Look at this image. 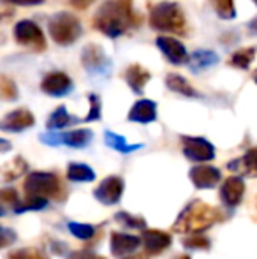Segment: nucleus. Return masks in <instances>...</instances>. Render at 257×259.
<instances>
[{
	"label": "nucleus",
	"mask_w": 257,
	"mask_h": 259,
	"mask_svg": "<svg viewBox=\"0 0 257 259\" xmlns=\"http://www.w3.org/2000/svg\"><path fill=\"white\" fill-rule=\"evenodd\" d=\"M143 18L137 16L130 7V0H108L99 7L93 16V28L111 39L127 34L130 28L137 27Z\"/></svg>",
	"instance_id": "nucleus-1"
},
{
	"label": "nucleus",
	"mask_w": 257,
	"mask_h": 259,
	"mask_svg": "<svg viewBox=\"0 0 257 259\" xmlns=\"http://www.w3.org/2000/svg\"><path fill=\"white\" fill-rule=\"evenodd\" d=\"M219 221H220V211L217 208L206 205V203L197 199V201H192L190 205H187L185 210L180 213L178 221L175 222L173 229L176 233L199 235V233L212 228Z\"/></svg>",
	"instance_id": "nucleus-2"
},
{
	"label": "nucleus",
	"mask_w": 257,
	"mask_h": 259,
	"mask_svg": "<svg viewBox=\"0 0 257 259\" xmlns=\"http://www.w3.org/2000/svg\"><path fill=\"white\" fill-rule=\"evenodd\" d=\"M150 27L159 32L185 34L187 30L185 13L175 2H159L150 11Z\"/></svg>",
	"instance_id": "nucleus-3"
},
{
	"label": "nucleus",
	"mask_w": 257,
	"mask_h": 259,
	"mask_svg": "<svg viewBox=\"0 0 257 259\" xmlns=\"http://www.w3.org/2000/svg\"><path fill=\"white\" fill-rule=\"evenodd\" d=\"M48 30L52 39L60 46H71L81 37L83 28L79 20L71 13H57L49 18L48 21Z\"/></svg>",
	"instance_id": "nucleus-4"
},
{
	"label": "nucleus",
	"mask_w": 257,
	"mask_h": 259,
	"mask_svg": "<svg viewBox=\"0 0 257 259\" xmlns=\"http://www.w3.org/2000/svg\"><path fill=\"white\" fill-rule=\"evenodd\" d=\"M60 189H62L60 178L55 173H48V171H34L25 180L27 198H57L60 194Z\"/></svg>",
	"instance_id": "nucleus-5"
},
{
	"label": "nucleus",
	"mask_w": 257,
	"mask_h": 259,
	"mask_svg": "<svg viewBox=\"0 0 257 259\" xmlns=\"http://www.w3.org/2000/svg\"><path fill=\"white\" fill-rule=\"evenodd\" d=\"M14 39L20 46L34 53H41L46 50L44 34H42L41 27L32 20H21L14 25Z\"/></svg>",
	"instance_id": "nucleus-6"
},
{
	"label": "nucleus",
	"mask_w": 257,
	"mask_h": 259,
	"mask_svg": "<svg viewBox=\"0 0 257 259\" xmlns=\"http://www.w3.org/2000/svg\"><path fill=\"white\" fill-rule=\"evenodd\" d=\"M93 140V133L90 129H76L69 133H55L49 131L46 134H41V141L49 147H59V145H67L72 148L88 147Z\"/></svg>",
	"instance_id": "nucleus-7"
},
{
	"label": "nucleus",
	"mask_w": 257,
	"mask_h": 259,
	"mask_svg": "<svg viewBox=\"0 0 257 259\" xmlns=\"http://www.w3.org/2000/svg\"><path fill=\"white\" fill-rule=\"evenodd\" d=\"M81 64L92 76H106L111 69V60L99 45H86L83 48Z\"/></svg>",
	"instance_id": "nucleus-8"
},
{
	"label": "nucleus",
	"mask_w": 257,
	"mask_h": 259,
	"mask_svg": "<svg viewBox=\"0 0 257 259\" xmlns=\"http://www.w3.org/2000/svg\"><path fill=\"white\" fill-rule=\"evenodd\" d=\"M182 150L183 155L194 162H208L215 157V148L204 138L182 136Z\"/></svg>",
	"instance_id": "nucleus-9"
},
{
	"label": "nucleus",
	"mask_w": 257,
	"mask_h": 259,
	"mask_svg": "<svg viewBox=\"0 0 257 259\" xmlns=\"http://www.w3.org/2000/svg\"><path fill=\"white\" fill-rule=\"evenodd\" d=\"M124 194V180L120 177H108L99 184V187L93 191V196L102 205H115L120 201Z\"/></svg>",
	"instance_id": "nucleus-10"
},
{
	"label": "nucleus",
	"mask_w": 257,
	"mask_h": 259,
	"mask_svg": "<svg viewBox=\"0 0 257 259\" xmlns=\"http://www.w3.org/2000/svg\"><path fill=\"white\" fill-rule=\"evenodd\" d=\"M41 90L52 97H64L72 90V79L60 71L48 72L41 81Z\"/></svg>",
	"instance_id": "nucleus-11"
},
{
	"label": "nucleus",
	"mask_w": 257,
	"mask_h": 259,
	"mask_svg": "<svg viewBox=\"0 0 257 259\" xmlns=\"http://www.w3.org/2000/svg\"><path fill=\"white\" fill-rule=\"evenodd\" d=\"M157 48L161 50V52L164 53V57L175 65L189 64L190 62L187 48L183 46V42L178 41V39L164 37V35H162V37H157Z\"/></svg>",
	"instance_id": "nucleus-12"
},
{
	"label": "nucleus",
	"mask_w": 257,
	"mask_h": 259,
	"mask_svg": "<svg viewBox=\"0 0 257 259\" xmlns=\"http://www.w3.org/2000/svg\"><path fill=\"white\" fill-rule=\"evenodd\" d=\"M35 123V118L28 109L20 108L14 109V111L7 113L4 116L2 123H0V129L6 131V133H21V131L28 129Z\"/></svg>",
	"instance_id": "nucleus-13"
},
{
	"label": "nucleus",
	"mask_w": 257,
	"mask_h": 259,
	"mask_svg": "<svg viewBox=\"0 0 257 259\" xmlns=\"http://www.w3.org/2000/svg\"><path fill=\"white\" fill-rule=\"evenodd\" d=\"M245 192V182L241 177H229L220 187V198H222L224 205L234 208L241 203Z\"/></svg>",
	"instance_id": "nucleus-14"
},
{
	"label": "nucleus",
	"mask_w": 257,
	"mask_h": 259,
	"mask_svg": "<svg viewBox=\"0 0 257 259\" xmlns=\"http://www.w3.org/2000/svg\"><path fill=\"white\" fill-rule=\"evenodd\" d=\"M141 243H143L146 254L155 256V254H161L162 250H166L171 245V235L159 231V229H144L143 236H141Z\"/></svg>",
	"instance_id": "nucleus-15"
},
{
	"label": "nucleus",
	"mask_w": 257,
	"mask_h": 259,
	"mask_svg": "<svg viewBox=\"0 0 257 259\" xmlns=\"http://www.w3.org/2000/svg\"><path fill=\"white\" fill-rule=\"evenodd\" d=\"M220 171L213 166H206V164H201V166H195L190 169V180L197 189H212L215 187L220 182Z\"/></svg>",
	"instance_id": "nucleus-16"
},
{
	"label": "nucleus",
	"mask_w": 257,
	"mask_h": 259,
	"mask_svg": "<svg viewBox=\"0 0 257 259\" xmlns=\"http://www.w3.org/2000/svg\"><path fill=\"white\" fill-rule=\"evenodd\" d=\"M141 245V238L127 233H113L111 235V254L115 257H125L132 254Z\"/></svg>",
	"instance_id": "nucleus-17"
},
{
	"label": "nucleus",
	"mask_w": 257,
	"mask_h": 259,
	"mask_svg": "<svg viewBox=\"0 0 257 259\" xmlns=\"http://www.w3.org/2000/svg\"><path fill=\"white\" fill-rule=\"evenodd\" d=\"M124 78H125V81H127V85L132 89V92L137 94V96H141L144 87H146V83L150 81V72H148L143 65L132 64L125 69Z\"/></svg>",
	"instance_id": "nucleus-18"
},
{
	"label": "nucleus",
	"mask_w": 257,
	"mask_h": 259,
	"mask_svg": "<svg viewBox=\"0 0 257 259\" xmlns=\"http://www.w3.org/2000/svg\"><path fill=\"white\" fill-rule=\"evenodd\" d=\"M157 118V104L150 99H141L130 108L129 120L137 123H150Z\"/></svg>",
	"instance_id": "nucleus-19"
},
{
	"label": "nucleus",
	"mask_w": 257,
	"mask_h": 259,
	"mask_svg": "<svg viewBox=\"0 0 257 259\" xmlns=\"http://www.w3.org/2000/svg\"><path fill=\"white\" fill-rule=\"evenodd\" d=\"M227 167L241 177H257V148L248 150L240 159H234Z\"/></svg>",
	"instance_id": "nucleus-20"
},
{
	"label": "nucleus",
	"mask_w": 257,
	"mask_h": 259,
	"mask_svg": "<svg viewBox=\"0 0 257 259\" xmlns=\"http://www.w3.org/2000/svg\"><path fill=\"white\" fill-rule=\"evenodd\" d=\"M219 55L215 52H210V50H195V52L190 55V69L194 72L197 71H206V69L213 67V65L219 64Z\"/></svg>",
	"instance_id": "nucleus-21"
},
{
	"label": "nucleus",
	"mask_w": 257,
	"mask_h": 259,
	"mask_svg": "<svg viewBox=\"0 0 257 259\" xmlns=\"http://www.w3.org/2000/svg\"><path fill=\"white\" fill-rule=\"evenodd\" d=\"M76 122H79V120L69 115L67 109H65V106H59V108L49 115L48 122H46V127H48L49 131L59 133L60 129H64V127L71 125V123H76Z\"/></svg>",
	"instance_id": "nucleus-22"
},
{
	"label": "nucleus",
	"mask_w": 257,
	"mask_h": 259,
	"mask_svg": "<svg viewBox=\"0 0 257 259\" xmlns=\"http://www.w3.org/2000/svg\"><path fill=\"white\" fill-rule=\"evenodd\" d=\"M166 87H168L169 90H173V92L180 94V96L197 97V92L194 90V87L180 74H168L166 76Z\"/></svg>",
	"instance_id": "nucleus-23"
},
{
	"label": "nucleus",
	"mask_w": 257,
	"mask_h": 259,
	"mask_svg": "<svg viewBox=\"0 0 257 259\" xmlns=\"http://www.w3.org/2000/svg\"><path fill=\"white\" fill-rule=\"evenodd\" d=\"M67 178L71 182H78V184H88V182L95 180V173L90 166L86 164H79V162H72L67 167Z\"/></svg>",
	"instance_id": "nucleus-24"
},
{
	"label": "nucleus",
	"mask_w": 257,
	"mask_h": 259,
	"mask_svg": "<svg viewBox=\"0 0 257 259\" xmlns=\"http://www.w3.org/2000/svg\"><path fill=\"white\" fill-rule=\"evenodd\" d=\"M27 169H28V164L21 157H14L13 160H9V162H6L2 166V180L13 182L16 178H20Z\"/></svg>",
	"instance_id": "nucleus-25"
},
{
	"label": "nucleus",
	"mask_w": 257,
	"mask_h": 259,
	"mask_svg": "<svg viewBox=\"0 0 257 259\" xmlns=\"http://www.w3.org/2000/svg\"><path fill=\"white\" fill-rule=\"evenodd\" d=\"M104 140H106V145L111 148H115L120 154H130V152H136L139 148H143V145H129L125 138H122L120 134H115L111 131H106L104 133Z\"/></svg>",
	"instance_id": "nucleus-26"
},
{
	"label": "nucleus",
	"mask_w": 257,
	"mask_h": 259,
	"mask_svg": "<svg viewBox=\"0 0 257 259\" xmlns=\"http://www.w3.org/2000/svg\"><path fill=\"white\" fill-rule=\"evenodd\" d=\"M254 57H255V48H241L233 53L229 64L238 69H248L252 62H254Z\"/></svg>",
	"instance_id": "nucleus-27"
},
{
	"label": "nucleus",
	"mask_w": 257,
	"mask_h": 259,
	"mask_svg": "<svg viewBox=\"0 0 257 259\" xmlns=\"http://www.w3.org/2000/svg\"><path fill=\"white\" fill-rule=\"evenodd\" d=\"M213 6V11L217 16L222 20H233L236 18V7H234V0H210Z\"/></svg>",
	"instance_id": "nucleus-28"
},
{
	"label": "nucleus",
	"mask_w": 257,
	"mask_h": 259,
	"mask_svg": "<svg viewBox=\"0 0 257 259\" xmlns=\"http://www.w3.org/2000/svg\"><path fill=\"white\" fill-rule=\"evenodd\" d=\"M69 231L79 240H90L95 235V228L90 224H79V222H69Z\"/></svg>",
	"instance_id": "nucleus-29"
},
{
	"label": "nucleus",
	"mask_w": 257,
	"mask_h": 259,
	"mask_svg": "<svg viewBox=\"0 0 257 259\" xmlns=\"http://www.w3.org/2000/svg\"><path fill=\"white\" fill-rule=\"evenodd\" d=\"M6 259H46V257L39 249H34V247H25V249L13 250L11 254H7Z\"/></svg>",
	"instance_id": "nucleus-30"
},
{
	"label": "nucleus",
	"mask_w": 257,
	"mask_h": 259,
	"mask_svg": "<svg viewBox=\"0 0 257 259\" xmlns=\"http://www.w3.org/2000/svg\"><path fill=\"white\" fill-rule=\"evenodd\" d=\"M46 205H48V201L46 199H41V198H27L23 203H18L16 206L13 208L16 213H23V211L27 210H42Z\"/></svg>",
	"instance_id": "nucleus-31"
},
{
	"label": "nucleus",
	"mask_w": 257,
	"mask_h": 259,
	"mask_svg": "<svg viewBox=\"0 0 257 259\" xmlns=\"http://www.w3.org/2000/svg\"><path fill=\"white\" fill-rule=\"evenodd\" d=\"M117 221L120 222L122 226H125L127 229H141L144 228V221L143 219H136L130 213H125V211H118L117 213Z\"/></svg>",
	"instance_id": "nucleus-32"
},
{
	"label": "nucleus",
	"mask_w": 257,
	"mask_h": 259,
	"mask_svg": "<svg viewBox=\"0 0 257 259\" xmlns=\"http://www.w3.org/2000/svg\"><path fill=\"white\" fill-rule=\"evenodd\" d=\"M0 94H2V97L7 101L16 99L18 97L16 85H14V81H11L7 76H2V78H0Z\"/></svg>",
	"instance_id": "nucleus-33"
},
{
	"label": "nucleus",
	"mask_w": 257,
	"mask_h": 259,
	"mask_svg": "<svg viewBox=\"0 0 257 259\" xmlns=\"http://www.w3.org/2000/svg\"><path fill=\"white\" fill-rule=\"evenodd\" d=\"M88 101H90V111H88V115H86L85 122L100 120V97L95 96V94H90Z\"/></svg>",
	"instance_id": "nucleus-34"
},
{
	"label": "nucleus",
	"mask_w": 257,
	"mask_h": 259,
	"mask_svg": "<svg viewBox=\"0 0 257 259\" xmlns=\"http://www.w3.org/2000/svg\"><path fill=\"white\" fill-rule=\"evenodd\" d=\"M183 245H185L187 249H208L210 240L201 235H190L183 240Z\"/></svg>",
	"instance_id": "nucleus-35"
},
{
	"label": "nucleus",
	"mask_w": 257,
	"mask_h": 259,
	"mask_svg": "<svg viewBox=\"0 0 257 259\" xmlns=\"http://www.w3.org/2000/svg\"><path fill=\"white\" fill-rule=\"evenodd\" d=\"M0 198H2L4 205H13V208L18 205V192L14 191V189H4L2 192H0Z\"/></svg>",
	"instance_id": "nucleus-36"
},
{
	"label": "nucleus",
	"mask_w": 257,
	"mask_h": 259,
	"mask_svg": "<svg viewBox=\"0 0 257 259\" xmlns=\"http://www.w3.org/2000/svg\"><path fill=\"white\" fill-rule=\"evenodd\" d=\"M67 259H106V257L97 256V254L88 252V250H78V252H72Z\"/></svg>",
	"instance_id": "nucleus-37"
},
{
	"label": "nucleus",
	"mask_w": 257,
	"mask_h": 259,
	"mask_svg": "<svg viewBox=\"0 0 257 259\" xmlns=\"http://www.w3.org/2000/svg\"><path fill=\"white\" fill-rule=\"evenodd\" d=\"M4 2H9L13 6H39L44 0H4Z\"/></svg>",
	"instance_id": "nucleus-38"
},
{
	"label": "nucleus",
	"mask_w": 257,
	"mask_h": 259,
	"mask_svg": "<svg viewBox=\"0 0 257 259\" xmlns=\"http://www.w3.org/2000/svg\"><path fill=\"white\" fill-rule=\"evenodd\" d=\"M11 240L14 242V240H16V235H14V233H11L7 228H2V247H7V245H9Z\"/></svg>",
	"instance_id": "nucleus-39"
},
{
	"label": "nucleus",
	"mask_w": 257,
	"mask_h": 259,
	"mask_svg": "<svg viewBox=\"0 0 257 259\" xmlns=\"http://www.w3.org/2000/svg\"><path fill=\"white\" fill-rule=\"evenodd\" d=\"M71 2V6L74 7V9H86V7L92 6L95 0H69Z\"/></svg>",
	"instance_id": "nucleus-40"
},
{
	"label": "nucleus",
	"mask_w": 257,
	"mask_h": 259,
	"mask_svg": "<svg viewBox=\"0 0 257 259\" xmlns=\"http://www.w3.org/2000/svg\"><path fill=\"white\" fill-rule=\"evenodd\" d=\"M248 30H250L254 35H257V18H254V20L248 23Z\"/></svg>",
	"instance_id": "nucleus-41"
},
{
	"label": "nucleus",
	"mask_w": 257,
	"mask_h": 259,
	"mask_svg": "<svg viewBox=\"0 0 257 259\" xmlns=\"http://www.w3.org/2000/svg\"><path fill=\"white\" fill-rule=\"evenodd\" d=\"M124 259H146L144 256H129V257H124Z\"/></svg>",
	"instance_id": "nucleus-42"
},
{
	"label": "nucleus",
	"mask_w": 257,
	"mask_h": 259,
	"mask_svg": "<svg viewBox=\"0 0 257 259\" xmlns=\"http://www.w3.org/2000/svg\"><path fill=\"white\" fill-rule=\"evenodd\" d=\"M176 259H190V257H189V256H178Z\"/></svg>",
	"instance_id": "nucleus-43"
},
{
	"label": "nucleus",
	"mask_w": 257,
	"mask_h": 259,
	"mask_svg": "<svg viewBox=\"0 0 257 259\" xmlns=\"http://www.w3.org/2000/svg\"><path fill=\"white\" fill-rule=\"evenodd\" d=\"M254 81H255V83H257V71H255V72H254Z\"/></svg>",
	"instance_id": "nucleus-44"
},
{
	"label": "nucleus",
	"mask_w": 257,
	"mask_h": 259,
	"mask_svg": "<svg viewBox=\"0 0 257 259\" xmlns=\"http://www.w3.org/2000/svg\"><path fill=\"white\" fill-rule=\"evenodd\" d=\"M254 4H255V6H257V0H254Z\"/></svg>",
	"instance_id": "nucleus-45"
}]
</instances>
